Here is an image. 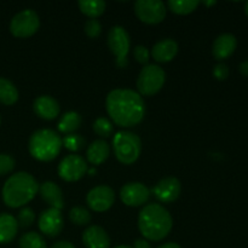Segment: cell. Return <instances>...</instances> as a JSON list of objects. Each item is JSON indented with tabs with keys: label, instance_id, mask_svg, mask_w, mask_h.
<instances>
[{
	"label": "cell",
	"instance_id": "6da1fadb",
	"mask_svg": "<svg viewBox=\"0 0 248 248\" xmlns=\"http://www.w3.org/2000/svg\"><path fill=\"white\" fill-rule=\"evenodd\" d=\"M106 108L114 124L120 127H133L142 123L145 103L138 92L130 89H116L108 93Z\"/></svg>",
	"mask_w": 248,
	"mask_h": 248
},
{
	"label": "cell",
	"instance_id": "7a4b0ae2",
	"mask_svg": "<svg viewBox=\"0 0 248 248\" xmlns=\"http://www.w3.org/2000/svg\"><path fill=\"white\" fill-rule=\"evenodd\" d=\"M173 219L169 211L160 203H148L138 216V229L145 240L161 241L170 234Z\"/></svg>",
	"mask_w": 248,
	"mask_h": 248
},
{
	"label": "cell",
	"instance_id": "3957f363",
	"mask_svg": "<svg viewBox=\"0 0 248 248\" xmlns=\"http://www.w3.org/2000/svg\"><path fill=\"white\" fill-rule=\"evenodd\" d=\"M38 191V182L31 173L17 172L5 182L1 191L2 201L7 207L18 208L31 202Z\"/></svg>",
	"mask_w": 248,
	"mask_h": 248
},
{
	"label": "cell",
	"instance_id": "277c9868",
	"mask_svg": "<svg viewBox=\"0 0 248 248\" xmlns=\"http://www.w3.org/2000/svg\"><path fill=\"white\" fill-rule=\"evenodd\" d=\"M62 138L56 131L41 128L35 131L29 138L28 149L34 159L43 162L55 160L62 149Z\"/></svg>",
	"mask_w": 248,
	"mask_h": 248
},
{
	"label": "cell",
	"instance_id": "5b68a950",
	"mask_svg": "<svg viewBox=\"0 0 248 248\" xmlns=\"http://www.w3.org/2000/svg\"><path fill=\"white\" fill-rule=\"evenodd\" d=\"M113 149L121 164L132 165L142 153V140L131 131H119L113 137Z\"/></svg>",
	"mask_w": 248,
	"mask_h": 248
},
{
	"label": "cell",
	"instance_id": "8992f818",
	"mask_svg": "<svg viewBox=\"0 0 248 248\" xmlns=\"http://www.w3.org/2000/svg\"><path fill=\"white\" fill-rule=\"evenodd\" d=\"M165 80H166V74L160 65H144L137 79L138 93L140 96H154L162 89Z\"/></svg>",
	"mask_w": 248,
	"mask_h": 248
},
{
	"label": "cell",
	"instance_id": "52a82bcc",
	"mask_svg": "<svg viewBox=\"0 0 248 248\" xmlns=\"http://www.w3.org/2000/svg\"><path fill=\"white\" fill-rule=\"evenodd\" d=\"M108 46L116 57V65L118 68H126L128 65L127 55L130 52L131 40L127 31L121 26L111 27L108 33Z\"/></svg>",
	"mask_w": 248,
	"mask_h": 248
},
{
	"label": "cell",
	"instance_id": "ba28073f",
	"mask_svg": "<svg viewBox=\"0 0 248 248\" xmlns=\"http://www.w3.org/2000/svg\"><path fill=\"white\" fill-rule=\"evenodd\" d=\"M40 27V19L38 14L31 9L19 11L12 17L10 22V31L14 36L26 39L34 35Z\"/></svg>",
	"mask_w": 248,
	"mask_h": 248
},
{
	"label": "cell",
	"instance_id": "9c48e42d",
	"mask_svg": "<svg viewBox=\"0 0 248 248\" xmlns=\"http://www.w3.org/2000/svg\"><path fill=\"white\" fill-rule=\"evenodd\" d=\"M166 6L160 0H137L135 2V14L143 23H161L166 17Z\"/></svg>",
	"mask_w": 248,
	"mask_h": 248
},
{
	"label": "cell",
	"instance_id": "30bf717a",
	"mask_svg": "<svg viewBox=\"0 0 248 248\" xmlns=\"http://www.w3.org/2000/svg\"><path fill=\"white\" fill-rule=\"evenodd\" d=\"M89 165L80 155L70 154L63 157L58 165V176L65 182H77L87 173Z\"/></svg>",
	"mask_w": 248,
	"mask_h": 248
},
{
	"label": "cell",
	"instance_id": "8fae6325",
	"mask_svg": "<svg viewBox=\"0 0 248 248\" xmlns=\"http://www.w3.org/2000/svg\"><path fill=\"white\" fill-rule=\"evenodd\" d=\"M39 230L47 237H57L62 232L64 227V219L60 210L47 208L40 213L38 219Z\"/></svg>",
	"mask_w": 248,
	"mask_h": 248
},
{
	"label": "cell",
	"instance_id": "7c38bea8",
	"mask_svg": "<svg viewBox=\"0 0 248 248\" xmlns=\"http://www.w3.org/2000/svg\"><path fill=\"white\" fill-rule=\"evenodd\" d=\"M115 201V193L108 186H98L87 193L86 202L94 212H106Z\"/></svg>",
	"mask_w": 248,
	"mask_h": 248
},
{
	"label": "cell",
	"instance_id": "4fadbf2b",
	"mask_svg": "<svg viewBox=\"0 0 248 248\" xmlns=\"http://www.w3.org/2000/svg\"><path fill=\"white\" fill-rule=\"evenodd\" d=\"M150 190L145 184L140 182H131L125 184L120 190V199L126 206L138 207L149 201Z\"/></svg>",
	"mask_w": 248,
	"mask_h": 248
},
{
	"label": "cell",
	"instance_id": "5bb4252c",
	"mask_svg": "<svg viewBox=\"0 0 248 248\" xmlns=\"http://www.w3.org/2000/svg\"><path fill=\"white\" fill-rule=\"evenodd\" d=\"M182 191V184L176 177H166L157 182L150 194L155 196L161 203L174 202L179 198Z\"/></svg>",
	"mask_w": 248,
	"mask_h": 248
},
{
	"label": "cell",
	"instance_id": "9a60e30c",
	"mask_svg": "<svg viewBox=\"0 0 248 248\" xmlns=\"http://www.w3.org/2000/svg\"><path fill=\"white\" fill-rule=\"evenodd\" d=\"M237 47V39L234 34L223 33L216 38L212 45V55L216 60L223 61L229 58Z\"/></svg>",
	"mask_w": 248,
	"mask_h": 248
},
{
	"label": "cell",
	"instance_id": "2e32d148",
	"mask_svg": "<svg viewBox=\"0 0 248 248\" xmlns=\"http://www.w3.org/2000/svg\"><path fill=\"white\" fill-rule=\"evenodd\" d=\"M34 113L43 120H53L60 115L61 107L58 102L51 96H39L34 99Z\"/></svg>",
	"mask_w": 248,
	"mask_h": 248
},
{
	"label": "cell",
	"instance_id": "e0dca14e",
	"mask_svg": "<svg viewBox=\"0 0 248 248\" xmlns=\"http://www.w3.org/2000/svg\"><path fill=\"white\" fill-rule=\"evenodd\" d=\"M82 242L86 248H109L110 237L99 225H91L82 232Z\"/></svg>",
	"mask_w": 248,
	"mask_h": 248
},
{
	"label": "cell",
	"instance_id": "ac0fdd59",
	"mask_svg": "<svg viewBox=\"0 0 248 248\" xmlns=\"http://www.w3.org/2000/svg\"><path fill=\"white\" fill-rule=\"evenodd\" d=\"M39 194H40L41 199L51 206V208H56V210L61 211L63 208V206H64L62 190L53 182L47 181L40 184L39 186Z\"/></svg>",
	"mask_w": 248,
	"mask_h": 248
},
{
	"label": "cell",
	"instance_id": "d6986e66",
	"mask_svg": "<svg viewBox=\"0 0 248 248\" xmlns=\"http://www.w3.org/2000/svg\"><path fill=\"white\" fill-rule=\"evenodd\" d=\"M178 53V44L173 39H164L153 46L152 56L156 62L166 63L173 60Z\"/></svg>",
	"mask_w": 248,
	"mask_h": 248
},
{
	"label": "cell",
	"instance_id": "ffe728a7",
	"mask_svg": "<svg viewBox=\"0 0 248 248\" xmlns=\"http://www.w3.org/2000/svg\"><path fill=\"white\" fill-rule=\"evenodd\" d=\"M110 155V145L104 140H96L89 145L86 150V159L93 166L101 165Z\"/></svg>",
	"mask_w": 248,
	"mask_h": 248
},
{
	"label": "cell",
	"instance_id": "44dd1931",
	"mask_svg": "<svg viewBox=\"0 0 248 248\" xmlns=\"http://www.w3.org/2000/svg\"><path fill=\"white\" fill-rule=\"evenodd\" d=\"M18 230L17 219L10 213H0V244H9L16 237Z\"/></svg>",
	"mask_w": 248,
	"mask_h": 248
},
{
	"label": "cell",
	"instance_id": "7402d4cb",
	"mask_svg": "<svg viewBox=\"0 0 248 248\" xmlns=\"http://www.w3.org/2000/svg\"><path fill=\"white\" fill-rule=\"evenodd\" d=\"M82 119L81 115L77 111H67L62 115L61 120L58 121L57 128L60 132L65 135H72L75 131H78L81 126Z\"/></svg>",
	"mask_w": 248,
	"mask_h": 248
},
{
	"label": "cell",
	"instance_id": "603a6c76",
	"mask_svg": "<svg viewBox=\"0 0 248 248\" xmlns=\"http://www.w3.org/2000/svg\"><path fill=\"white\" fill-rule=\"evenodd\" d=\"M18 90L6 78H0V103L12 106L18 101Z\"/></svg>",
	"mask_w": 248,
	"mask_h": 248
},
{
	"label": "cell",
	"instance_id": "cb8c5ba5",
	"mask_svg": "<svg viewBox=\"0 0 248 248\" xmlns=\"http://www.w3.org/2000/svg\"><path fill=\"white\" fill-rule=\"evenodd\" d=\"M107 4L103 0H81L79 1V9L90 19H97L106 11Z\"/></svg>",
	"mask_w": 248,
	"mask_h": 248
},
{
	"label": "cell",
	"instance_id": "d4e9b609",
	"mask_svg": "<svg viewBox=\"0 0 248 248\" xmlns=\"http://www.w3.org/2000/svg\"><path fill=\"white\" fill-rule=\"evenodd\" d=\"M200 5V1L196 0H170L167 6L173 14L188 15L195 11L196 7Z\"/></svg>",
	"mask_w": 248,
	"mask_h": 248
},
{
	"label": "cell",
	"instance_id": "484cf974",
	"mask_svg": "<svg viewBox=\"0 0 248 248\" xmlns=\"http://www.w3.org/2000/svg\"><path fill=\"white\" fill-rule=\"evenodd\" d=\"M18 244L19 248H47L44 237L35 232H29L22 235Z\"/></svg>",
	"mask_w": 248,
	"mask_h": 248
},
{
	"label": "cell",
	"instance_id": "4316f807",
	"mask_svg": "<svg viewBox=\"0 0 248 248\" xmlns=\"http://www.w3.org/2000/svg\"><path fill=\"white\" fill-rule=\"evenodd\" d=\"M69 219L75 225L84 227V225L90 224L92 217L89 210H86L85 207H81V206H75V207H73L69 211Z\"/></svg>",
	"mask_w": 248,
	"mask_h": 248
},
{
	"label": "cell",
	"instance_id": "83f0119b",
	"mask_svg": "<svg viewBox=\"0 0 248 248\" xmlns=\"http://www.w3.org/2000/svg\"><path fill=\"white\" fill-rule=\"evenodd\" d=\"M62 145L65 147V149H68L69 152L77 153L84 149L85 145H86V140L81 135L72 133V135H67L63 138Z\"/></svg>",
	"mask_w": 248,
	"mask_h": 248
},
{
	"label": "cell",
	"instance_id": "f1b7e54d",
	"mask_svg": "<svg viewBox=\"0 0 248 248\" xmlns=\"http://www.w3.org/2000/svg\"><path fill=\"white\" fill-rule=\"evenodd\" d=\"M93 131L99 136V137H110L114 132V127H113V123H111L109 119L107 118H98L94 120L93 125Z\"/></svg>",
	"mask_w": 248,
	"mask_h": 248
},
{
	"label": "cell",
	"instance_id": "f546056e",
	"mask_svg": "<svg viewBox=\"0 0 248 248\" xmlns=\"http://www.w3.org/2000/svg\"><path fill=\"white\" fill-rule=\"evenodd\" d=\"M17 223H18V227L21 228H29L31 225H33L34 220H35V213L31 208L29 207H23L18 212L17 216Z\"/></svg>",
	"mask_w": 248,
	"mask_h": 248
},
{
	"label": "cell",
	"instance_id": "4dcf8cb0",
	"mask_svg": "<svg viewBox=\"0 0 248 248\" xmlns=\"http://www.w3.org/2000/svg\"><path fill=\"white\" fill-rule=\"evenodd\" d=\"M85 34L89 38L96 39L101 35L102 33V24L98 19H87L84 26Z\"/></svg>",
	"mask_w": 248,
	"mask_h": 248
},
{
	"label": "cell",
	"instance_id": "1f68e13d",
	"mask_svg": "<svg viewBox=\"0 0 248 248\" xmlns=\"http://www.w3.org/2000/svg\"><path fill=\"white\" fill-rule=\"evenodd\" d=\"M15 165H16V161L11 155L0 154V176H5V174L12 172Z\"/></svg>",
	"mask_w": 248,
	"mask_h": 248
},
{
	"label": "cell",
	"instance_id": "d6a6232c",
	"mask_svg": "<svg viewBox=\"0 0 248 248\" xmlns=\"http://www.w3.org/2000/svg\"><path fill=\"white\" fill-rule=\"evenodd\" d=\"M133 56H135V60L137 61L138 63L143 65H147L148 62H149L150 52L145 46L138 45L136 46L135 50H133Z\"/></svg>",
	"mask_w": 248,
	"mask_h": 248
},
{
	"label": "cell",
	"instance_id": "836d02e7",
	"mask_svg": "<svg viewBox=\"0 0 248 248\" xmlns=\"http://www.w3.org/2000/svg\"><path fill=\"white\" fill-rule=\"evenodd\" d=\"M213 75L217 80H225L229 77V67L225 63H218L215 68H213Z\"/></svg>",
	"mask_w": 248,
	"mask_h": 248
},
{
	"label": "cell",
	"instance_id": "e575fe53",
	"mask_svg": "<svg viewBox=\"0 0 248 248\" xmlns=\"http://www.w3.org/2000/svg\"><path fill=\"white\" fill-rule=\"evenodd\" d=\"M132 248H152L150 246L149 241L145 239H137L135 242H133Z\"/></svg>",
	"mask_w": 248,
	"mask_h": 248
},
{
	"label": "cell",
	"instance_id": "d590c367",
	"mask_svg": "<svg viewBox=\"0 0 248 248\" xmlns=\"http://www.w3.org/2000/svg\"><path fill=\"white\" fill-rule=\"evenodd\" d=\"M51 248H75V246L72 244V242L58 241V242H55Z\"/></svg>",
	"mask_w": 248,
	"mask_h": 248
},
{
	"label": "cell",
	"instance_id": "8d00e7d4",
	"mask_svg": "<svg viewBox=\"0 0 248 248\" xmlns=\"http://www.w3.org/2000/svg\"><path fill=\"white\" fill-rule=\"evenodd\" d=\"M239 70L244 77L248 78V61H244V62L240 63Z\"/></svg>",
	"mask_w": 248,
	"mask_h": 248
},
{
	"label": "cell",
	"instance_id": "74e56055",
	"mask_svg": "<svg viewBox=\"0 0 248 248\" xmlns=\"http://www.w3.org/2000/svg\"><path fill=\"white\" fill-rule=\"evenodd\" d=\"M157 248H182V247L179 246L178 244H176V242H167V244L161 245V246H159Z\"/></svg>",
	"mask_w": 248,
	"mask_h": 248
},
{
	"label": "cell",
	"instance_id": "f35d334b",
	"mask_svg": "<svg viewBox=\"0 0 248 248\" xmlns=\"http://www.w3.org/2000/svg\"><path fill=\"white\" fill-rule=\"evenodd\" d=\"M87 173H89L90 176H93V174L96 173V169H93V167H92V169H89L87 170Z\"/></svg>",
	"mask_w": 248,
	"mask_h": 248
},
{
	"label": "cell",
	"instance_id": "ab89813d",
	"mask_svg": "<svg viewBox=\"0 0 248 248\" xmlns=\"http://www.w3.org/2000/svg\"><path fill=\"white\" fill-rule=\"evenodd\" d=\"M114 248H132L131 246H128V245H120V246H116Z\"/></svg>",
	"mask_w": 248,
	"mask_h": 248
},
{
	"label": "cell",
	"instance_id": "60d3db41",
	"mask_svg": "<svg viewBox=\"0 0 248 248\" xmlns=\"http://www.w3.org/2000/svg\"><path fill=\"white\" fill-rule=\"evenodd\" d=\"M203 4H206V5H208V6H211V5H215L216 1H205V2H203Z\"/></svg>",
	"mask_w": 248,
	"mask_h": 248
},
{
	"label": "cell",
	"instance_id": "b9f144b4",
	"mask_svg": "<svg viewBox=\"0 0 248 248\" xmlns=\"http://www.w3.org/2000/svg\"><path fill=\"white\" fill-rule=\"evenodd\" d=\"M245 12H246V15L248 17V1L246 2V5H245Z\"/></svg>",
	"mask_w": 248,
	"mask_h": 248
},
{
	"label": "cell",
	"instance_id": "7bdbcfd3",
	"mask_svg": "<svg viewBox=\"0 0 248 248\" xmlns=\"http://www.w3.org/2000/svg\"><path fill=\"white\" fill-rule=\"evenodd\" d=\"M0 123H1V118H0Z\"/></svg>",
	"mask_w": 248,
	"mask_h": 248
}]
</instances>
